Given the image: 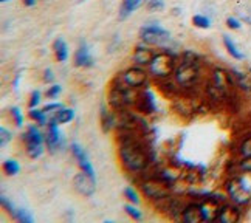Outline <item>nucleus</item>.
<instances>
[{
    "instance_id": "1",
    "label": "nucleus",
    "mask_w": 251,
    "mask_h": 223,
    "mask_svg": "<svg viewBox=\"0 0 251 223\" xmlns=\"http://www.w3.org/2000/svg\"><path fill=\"white\" fill-rule=\"evenodd\" d=\"M119 155L123 160V164L129 171H141V169L146 167L149 157L146 150L141 144L135 143L132 140H126L121 144Z\"/></svg>"
},
{
    "instance_id": "2",
    "label": "nucleus",
    "mask_w": 251,
    "mask_h": 223,
    "mask_svg": "<svg viewBox=\"0 0 251 223\" xmlns=\"http://www.w3.org/2000/svg\"><path fill=\"white\" fill-rule=\"evenodd\" d=\"M228 194L237 205H247L251 200V172L247 175L233 178L228 183Z\"/></svg>"
},
{
    "instance_id": "3",
    "label": "nucleus",
    "mask_w": 251,
    "mask_h": 223,
    "mask_svg": "<svg viewBox=\"0 0 251 223\" xmlns=\"http://www.w3.org/2000/svg\"><path fill=\"white\" fill-rule=\"evenodd\" d=\"M199 78V62L195 60V56L192 53H186L181 64L176 70V79L180 86L189 87Z\"/></svg>"
},
{
    "instance_id": "4",
    "label": "nucleus",
    "mask_w": 251,
    "mask_h": 223,
    "mask_svg": "<svg viewBox=\"0 0 251 223\" xmlns=\"http://www.w3.org/2000/svg\"><path fill=\"white\" fill-rule=\"evenodd\" d=\"M174 70V58L167 53H158L150 62V73L157 78H166Z\"/></svg>"
},
{
    "instance_id": "5",
    "label": "nucleus",
    "mask_w": 251,
    "mask_h": 223,
    "mask_svg": "<svg viewBox=\"0 0 251 223\" xmlns=\"http://www.w3.org/2000/svg\"><path fill=\"white\" fill-rule=\"evenodd\" d=\"M140 37L148 44H154V45H162L164 42L169 41V31H166L164 28L158 27V25H146L141 28Z\"/></svg>"
},
{
    "instance_id": "6",
    "label": "nucleus",
    "mask_w": 251,
    "mask_h": 223,
    "mask_svg": "<svg viewBox=\"0 0 251 223\" xmlns=\"http://www.w3.org/2000/svg\"><path fill=\"white\" fill-rule=\"evenodd\" d=\"M141 189L144 192V195H148L149 198L154 200H162V198H167L169 195V189H167L164 181L160 180H148L141 184Z\"/></svg>"
},
{
    "instance_id": "7",
    "label": "nucleus",
    "mask_w": 251,
    "mask_h": 223,
    "mask_svg": "<svg viewBox=\"0 0 251 223\" xmlns=\"http://www.w3.org/2000/svg\"><path fill=\"white\" fill-rule=\"evenodd\" d=\"M73 186H74L76 191L79 192V194L86 195V197H90V195H93L96 184H95V178H93V177L87 175L86 172L82 171L81 174H76L74 175Z\"/></svg>"
},
{
    "instance_id": "8",
    "label": "nucleus",
    "mask_w": 251,
    "mask_h": 223,
    "mask_svg": "<svg viewBox=\"0 0 251 223\" xmlns=\"http://www.w3.org/2000/svg\"><path fill=\"white\" fill-rule=\"evenodd\" d=\"M230 86H231L230 74H226L223 70H216L214 72V86L209 89V93L217 91V96H223L226 93V89Z\"/></svg>"
},
{
    "instance_id": "9",
    "label": "nucleus",
    "mask_w": 251,
    "mask_h": 223,
    "mask_svg": "<svg viewBox=\"0 0 251 223\" xmlns=\"http://www.w3.org/2000/svg\"><path fill=\"white\" fill-rule=\"evenodd\" d=\"M123 81L127 87H140L146 81V73L141 68H131L123 74Z\"/></svg>"
},
{
    "instance_id": "10",
    "label": "nucleus",
    "mask_w": 251,
    "mask_h": 223,
    "mask_svg": "<svg viewBox=\"0 0 251 223\" xmlns=\"http://www.w3.org/2000/svg\"><path fill=\"white\" fill-rule=\"evenodd\" d=\"M60 141H62V136H60V132L58 130V122L51 121L48 134H47V136H45V144H47L50 152H55L60 146Z\"/></svg>"
},
{
    "instance_id": "11",
    "label": "nucleus",
    "mask_w": 251,
    "mask_h": 223,
    "mask_svg": "<svg viewBox=\"0 0 251 223\" xmlns=\"http://www.w3.org/2000/svg\"><path fill=\"white\" fill-rule=\"evenodd\" d=\"M183 220L186 223H200L205 220L203 212H202V206L200 205H188L183 209Z\"/></svg>"
},
{
    "instance_id": "12",
    "label": "nucleus",
    "mask_w": 251,
    "mask_h": 223,
    "mask_svg": "<svg viewBox=\"0 0 251 223\" xmlns=\"http://www.w3.org/2000/svg\"><path fill=\"white\" fill-rule=\"evenodd\" d=\"M74 65L76 67H90V65H93V58L90 56L89 47H87L86 42H82L79 45L78 51H76V55H74Z\"/></svg>"
},
{
    "instance_id": "13",
    "label": "nucleus",
    "mask_w": 251,
    "mask_h": 223,
    "mask_svg": "<svg viewBox=\"0 0 251 223\" xmlns=\"http://www.w3.org/2000/svg\"><path fill=\"white\" fill-rule=\"evenodd\" d=\"M154 58H155V53L146 47H136L133 53V62L138 65H150Z\"/></svg>"
},
{
    "instance_id": "14",
    "label": "nucleus",
    "mask_w": 251,
    "mask_h": 223,
    "mask_svg": "<svg viewBox=\"0 0 251 223\" xmlns=\"http://www.w3.org/2000/svg\"><path fill=\"white\" fill-rule=\"evenodd\" d=\"M239 217H240V214H239V211L236 209L234 206L225 205L223 208H220L217 220L222 222V223H236L239 220Z\"/></svg>"
},
{
    "instance_id": "15",
    "label": "nucleus",
    "mask_w": 251,
    "mask_h": 223,
    "mask_svg": "<svg viewBox=\"0 0 251 223\" xmlns=\"http://www.w3.org/2000/svg\"><path fill=\"white\" fill-rule=\"evenodd\" d=\"M146 2H149V0H123V5H121L119 10V19L124 20L127 16H131L133 11H136Z\"/></svg>"
},
{
    "instance_id": "16",
    "label": "nucleus",
    "mask_w": 251,
    "mask_h": 223,
    "mask_svg": "<svg viewBox=\"0 0 251 223\" xmlns=\"http://www.w3.org/2000/svg\"><path fill=\"white\" fill-rule=\"evenodd\" d=\"M200 206H202V212H203L205 220H209V222L211 220H217L220 208H219V203L216 202V200L209 198V200H207V202H205L203 205H200Z\"/></svg>"
},
{
    "instance_id": "17",
    "label": "nucleus",
    "mask_w": 251,
    "mask_h": 223,
    "mask_svg": "<svg viewBox=\"0 0 251 223\" xmlns=\"http://www.w3.org/2000/svg\"><path fill=\"white\" fill-rule=\"evenodd\" d=\"M24 140L28 144H34V146H42V141H44V135L39 132V129L36 126H30L28 127V132L24 135Z\"/></svg>"
},
{
    "instance_id": "18",
    "label": "nucleus",
    "mask_w": 251,
    "mask_h": 223,
    "mask_svg": "<svg viewBox=\"0 0 251 223\" xmlns=\"http://www.w3.org/2000/svg\"><path fill=\"white\" fill-rule=\"evenodd\" d=\"M138 107H140V110H141V112H146V113L154 112L155 104H154V96H152L150 91H146V93H144V96L140 99Z\"/></svg>"
},
{
    "instance_id": "19",
    "label": "nucleus",
    "mask_w": 251,
    "mask_h": 223,
    "mask_svg": "<svg viewBox=\"0 0 251 223\" xmlns=\"http://www.w3.org/2000/svg\"><path fill=\"white\" fill-rule=\"evenodd\" d=\"M73 118H74V112L72 109H60L51 121L58 122V124H65V122H70Z\"/></svg>"
},
{
    "instance_id": "20",
    "label": "nucleus",
    "mask_w": 251,
    "mask_h": 223,
    "mask_svg": "<svg viewBox=\"0 0 251 223\" xmlns=\"http://www.w3.org/2000/svg\"><path fill=\"white\" fill-rule=\"evenodd\" d=\"M55 53L59 62H65L67 56H68V50H67V44L64 42V39H58L55 42Z\"/></svg>"
},
{
    "instance_id": "21",
    "label": "nucleus",
    "mask_w": 251,
    "mask_h": 223,
    "mask_svg": "<svg viewBox=\"0 0 251 223\" xmlns=\"http://www.w3.org/2000/svg\"><path fill=\"white\" fill-rule=\"evenodd\" d=\"M234 78L237 81L239 87L243 90H251V76L245 74V73H240L237 70H234Z\"/></svg>"
},
{
    "instance_id": "22",
    "label": "nucleus",
    "mask_w": 251,
    "mask_h": 223,
    "mask_svg": "<svg viewBox=\"0 0 251 223\" xmlns=\"http://www.w3.org/2000/svg\"><path fill=\"white\" fill-rule=\"evenodd\" d=\"M223 42H225V47H226L228 53H230L234 59H243V55L237 50V47H236V44L231 41L230 36H223Z\"/></svg>"
},
{
    "instance_id": "23",
    "label": "nucleus",
    "mask_w": 251,
    "mask_h": 223,
    "mask_svg": "<svg viewBox=\"0 0 251 223\" xmlns=\"http://www.w3.org/2000/svg\"><path fill=\"white\" fill-rule=\"evenodd\" d=\"M3 167H5V172L8 174V175H16L20 171L19 163H17V161H14V160H6Z\"/></svg>"
},
{
    "instance_id": "24",
    "label": "nucleus",
    "mask_w": 251,
    "mask_h": 223,
    "mask_svg": "<svg viewBox=\"0 0 251 223\" xmlns=\"http://www.w3.org/2000/svg\"><path fill=\"white\" fill-rule=\"evenodd\" d=\"M16 220H19L20 223H33L34 219L33 215H30L25 209H17L16 211V217H14Z\"/></svg>"
},
{
    "instance_id": "25",
    "label": "nucleus",
    "mask_w": 251,
    "mask_h": 223,
    "mask_svg": "<svg viewBox=\"0 0 251 223\" xmlns=\"http://www.w3.org/2000/svg\"><path fill=\"white\" fill-rule=\"evenodd\" d=\"M192 24L195 27H199V28H209L211 27V20L208 17H205V16H194L192 17Z\"/></svg>"
},
{
    "instance_id": "26",
    "label": "nucleus",
    "mask_w": 251,
    "mask_h": 223,
    "mask_svg": "<svg viewBox=\"0 0 251 223\" xmlns=\"http://www.w3.org/2000/svg\"><path fill=\"white\" fill-rule=\"evenodd\" d=\"M240 152H242V155L245 157V158H251V136L247 138V140L242 143Z\"/></svg>"
},
{
    "instance_id": "27",
    "label": "nucleus",
    "mask_w": 251,
    "mask_h": 223,
    "mask_svg": "<svg viewBox=\"0 0 251 223\" xmlns=\"http://www.w3.org/2000/svg\"><path fill=\"white\" fill-rule=\"evenodd\" d=\"M30 117H31L33 119H36L37 122H39V124H45V112L44 110H34V109H31V112H30Z\"/></svg>"
},
{
    "instance_id": "28",
    "label": "nucleus",
    "mask_w": 251,
    "mask_h": 223,
    "mask_svg": "<svg viewBox=\"0 0 251 223\" xmlns=\"http://www.w3.org/2000/svg\"><path fill=\"white\" fill-rule=\"evenodd\" d=\"M124 211H126L129 215H131L132 219H135V220H140V219L143 217V214H141L138 209H136V208H133L132 205H126V206H124Z\"/></svg>"
},
{
    "instance_id": "29",
    "label": "nucleus",
    "mask_w": 251,
    "mask_h": 223,
    "mask_svg": "<svg viewBox=\"0 0 251 223\" xmlns=\"http://www.w3.org/2000/svg\"><path fill=\"white\" fill-rule=\"evenodd\" d=\"M0 200H2V205H3V208H5V209L6 211H8L11 215H13V217H16V208H14L13 205H11V202H10V200L8 198H6L5 195H2V197H0Z\"/></svg>"
},
{
    "instance_id": "30",
    "label": "nucleus",
    "mask_w": 251,
    "mask_h": 223,
    "mask_svg": "<svg viewBox=\"0 0 251 223\" xmlns=\"http://www.w3.org/2000/svg\"><path fill=\"white\" fill-rule=\"evenodd\" d=\"M124 195H126V198H127V200H131V202H132V203H135V205L140 202L138 194H136L135 189H132V188H127V189L124 191Z\"/></svg>"
},
{
    "instance_id": "31",
    "label": "nucleus",
    "mask_w": 251,
    "mask_h": 223,
    "mask_svg": "<svg viewBox=\"0 0 251 223\" xmlns=\"http://www.w3.org/2000/svg\"><path fill=\"white\" fill-rule=\"evenodd\" d=\"M11 115H13V118H14V122H16V126H22V122H24V118H22V113L20 110L17 109V107H13L11 109Z\"/></svg>"
},
{
    "instance_id": "32",
    "label": "nucleus",
    "mask_w": 251,
    "mask_h": 223,
    "mask_svg": "<svg viewBox=\"0 0 251 223\" xmlns=\"http://www.w3.org/2000/svg\"><path fill=\"white\" fill-rule=\"evenodd\" d=\"M0 135H2V138H0V144H2V146H5L6 143L11 140V132H10V130H6L5 127L0 129Z\"/></svg>"
},
{
    "instance_id": "33",
    "label": "nucleus",
    "mask_w": 251,
    "mask_h": 223,
    "mask_svg": "<svg viewBox=\"0 0 251 223\" xmlns=\"http://www.w3.org/2000/svg\"><path fill=\"white\" fill-rule=\"evenodd\" d=\"M39 101H41V91L34 90L31 95V99H30V109H34V107L39 104Z\"/></svg>"
},
{
    "instance_id": "34",
    "label": "nucleus",
    "mask_w": 251,
    "mask_h": 223,
    "mask_svg": "<svg viewBox=\"0 0 251 223\" xmlns=\"http://www.w3.org/2000/svg\"><path fill=\"white\" fill-rule=\"evenodd\" d=\"M164 6V0H149V10H162Z\"/></svg>"
},
{
    "instance_id": "35",
    "label": "nucleus",
    "mask_w": 251,
    "mask_h": 223,
    "mask_svg": "<svg viewBox=\"0 0 251 223\" xmlns=\"http://www.w3.org/2000/svg\"><path fill=\"white\" fill-rule=\"evenodd\" d=\"M226 25L233 28V30H239L240 28V22L237 19H234V17H228L226 19Z\"/></svg>"
},
{
    "instance_id": "36",
    "label": "nucleus",
    "mask_w": 251,
    "mask_h": 223,
    "mask_svg": "<svg viewBox=\"0 0 251 223\" xmlns=\"http://www.w3.org/2000/svg\"><path fill=\"white\" fill-rule=\"evenodd\" d=\"M60 109H62V105L58 104V103H55V104H48V105H45L42 110H44L45 113H48V112H51V110H60Z\"/></svg>"
},
{
    "instance_id": "37",
    "label": "nucleus",
    "mask_w": 251,
    "mask_h": 223,
    "mask_svg": "<svg viewBox=\"0 0 251 223\" xmlns=\"http://www.w3.org/2000/svg\"><path fill=\"white\" fill-rule=\"evenodd\" d=\"M60 93V87L59 86H53V87H50V90L47 91V96L48 98H55V96H58Z\"/></svg>"
},
{
    "instance_id": "38",
    "label": "nucleus",
    "mask_w": 251,
    "mask_h": 223,
    "mask_svg": "<svg viewBox=\"0 0 251 223\" xmlns=\"http://www.w3.org/2000/svg\"><path fill=\"white\" fill-rule=\"evenodd\" d=\"M240 167L243 169L245 172H251V158H245L240 163Z\"/></svg>"
},
{
    "instance_id": "39",
    "label": "nucleus",
    "mask_w": 251,
    "mask_h": 223,
    "mask_svg": "<svg viewBox=\"0 0 251 223\" xmlns=\"http://www.w3.org/2000/svg\"><path fill=\"white\" fill-rule=\"evenodd\" d=\"M44 79H45V82H51V81H53V73H51L50 68H47V70H45V73H44Z\"/></svg>"
},
{
    "instance_id": "40",
    "label": "nucleus",
    "mask_w": 251,
    "mask_h": 223,
    "mask_svg": "<svg viewBox=\"0 0 251 223\" xmlns=\"http://www.w3.org/2000/svg\"><path fill=\"white\" fill-rule=\"evenodd\" d=\"M24 3H25L27 6H33V5L36 3V0H24Z\"/></svg>"
},
{
    "instance_id": "41",
    "label": "nucleus",
    "mask_w": 251,
    "mask_h": 223,
    "mask_svg": "<svg viewBox=\"0 0 251 223\" xmlns=\"http://www.w3.org/2000/svg\"><path fill=\"white\" fill-rule=\"evenodd\" d=\"M247 22H248V24H251V14H250V16L247 17Z\"/></svg>"
},
{
    "instance_id": "42",
    "label": "nucleus",
    "mask_w": 251,
    "mask_h": 223,
    "mask_svg": "<svg viewBox=\"0 0 251 223\" xmlns=\"http://www.w3.org/2000/svg\"><path fill=\"white\" fill-rule=\"evenodd\" d=\"M0 2H2V3H5V2H8V0H0Z\"/></svg>"
}]
</instances>
